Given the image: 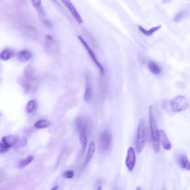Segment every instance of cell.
<instances>
[{
  "mask_svg": "<svg viewBox=\"0 0 190 190\" xmlns=\"http://www.w3.org/2000/svg\"><path fill=\"white\" fill-rule=\"evenodd\" d=\"M149 112L150 124L153 148L155 152H158L160 149L159 131L155 121L153 108L152 106H150Z\"/></svg>",
  "mask_w": 190,
  "mask_h": 190,
  "instance_id": "cell-1",
  "label": "cell"
},
{
  "mask_svg": "<svg viewBox=\"0 0 190 190\" xmlns=\"http://www.w3.org/2000/svg\"><path fill=\"white\" fill-rule=\"evenodd\" d=\"M44 45L45 49L48 54L55 55L59 52L60 46L58 41L50 35H47L45 37Z\"/></svg>",
  "mask_w": 190,
  "mask_h": 190,
  "instance_id": "cell-2",
  "label": "cell"
},
{
  "mask_svg": "<svg viewBox=\"0 0 190 190\" xmlns=\"http://www.w3.org/2000/svg\"><path fill=\"white\" fill-rule=\"evenodd\" d=\"M145 142V130L144 121L141 120L139 125L136 140V149L138 153L141 152Z\"/></svg>",
  "mask_w": 190,
  "mask_h": 190,
  "instance_id": "cell-3",
  "label": "cell"
},
{
  "mask_svg": "<svg viewBox=\"0 0 190 190\" xmlns=\"http://www.w3.org/2000/svg\"><path fill=\"white\" fill-rule=\"evenodd\" d=\"M171 109L175 112L183 111L188 106L187 100L182 96H178L169 102Z\"/></svg>",
  "mask_w": 190,
  "mask_h": 190,
  "instance_id": "cell-4",
  "label": "cell"
},
{
  "mask_svg": "<svg viewBox=\"0 0 190 190\" xmlns=\"http://www.w3.org/2000/svg\"><path fill=\"white\" fill-rule=\"evenodd\" d=\"M17 141V138L14 136L4 137L0 144V154L7 152L10 148L13 146Z\"/></svg>",
  "mask_w": 190,
  "mask_h": 190,
  "instance_id": "cell-5",
  "label": "cell"
},
{
  "mask_svg": "<svg viewBox=\"0 0 190 190\" xmlns=\"http://www.w3.org/2000/svg\"><path fill=\"white\" fill-rule=\"evenodd\" d=\"M78 38L79 40L80 41L81 44H83L84 47L85 48V50H87V52L88 53L89 56L90 57L91 60L93 61V62L95 63L96 66L100 69L101 76H103L104 75V72H105V70H104L103 66L100 64L99 61L97 60L96 57L93 51L90 48L87 42L84 40V39L81 36H79Z\"/></svg>",
  "mask_w": 190,
  "mask_h": 190,
  "instance_id": "cell-6",
  "label": "cell"
},
{
  "mask_svg": "<svg viewBox=\"0 0 190 190\" xmlns=\"http://www.w3.org/2000/svg\"><path fill=\"white\" fill-rule=\"evenodd\" d=\"M112 136L109 130H104L100 137V145L102 150L107 151L111 147L112 143Z\"/></svg>",
  "mask_w": 190,
  "mask_h": 190,
  "instance_id": "cell-7",
  "label": "cell"
},
{
  "mask_svg": "<svg viewBox=\"0 0 190 190\" xmlns=\"http://www.w3.org/2000/svg\"><path fill=\"white\" fill-rule=\"evenodd\" d=\"M61 2L65 5L67 9L69 10L71 15L75 18L76 21L79 24L83 23V20L81 16L77 11L76 8L75 7L70 0H60Z\"/></svg>",
  "mask_w": 190,
  "mask_h": 190,
  "instance_id": "cell-8",
  "label": "cell"
},
{
  "mask_svg": "<svg viewBox=\"0 0 190 190\" xmlns=\"http://www.w3.org/2000/svg\"><path fill=\"white\" fill-rule=\"evenodd\" d=\"M136 162V155L134 149L130 147L128 149L126 164L128 170L131 171L133 169Z\"/></svg>",
  "mask_w": 190,
  "mask_h": 190,
  "instance_id": "cell-9",
  "label": "cell"
},
{
  "mask_svg": "<svg viewBox=\"0 0 190 190\" xmlns=\"http://www.w3.org/2000/svg\"><path fill=\"white\" fill-rule=\"evenodd\" d=\"M24 75L28 81L35 82L37 80L38 75L35 68L31 65H28L24 71Z\"/></svg>",
  "mask_w": 190,
  "mask_h": 190,
  "instance_id": "cell-10",
  "label": "cell"
},
{
  "mask_svg": "<svg viewBox=\"0 0 190 190\" xmlns=\"http://www.w3.org/2000/svg\"><path fill=\"white\" fill-rule=\"evenodd\" d=\"M177 162L178 166L183 169L190 171V162L188 160L187 155L181 153L177 156Z\"/></svg>",
  "mask_w": 190,
  "mask_h": 190,
  "instance_id": "cell-11",
  "label": "cell"
},
{
  "mask_svg": "<svg viewBox=\"0 0 190 190\" xmlns=\"http://www.w3.org/2000/svg\"><path fill=\"white\" fill-rule=\"evenodd\" d=\"M89 79L90 77L88 75H85L86 89L84 95V99L85 102L89 101L93 97V91L90 84Z\"/></svg>",
  "mask_w": 190,
  "mask_h": 190,
  "instance_id": "cell-12",
  "label": "cell"
},
{
  "mask_svg": "<svg viewBox=\"0 0 190 190\" xmlns=\"http://www.w3.org/2000/svg\"><path fill=\"white\" fill-rule=\"evenodd\" d=\"M159 139L165 149L166 150L170 149L171 147V144L164 130H160L159 131Z\"/></svg>",
  "mask_w": 190,
  "mask_h": 190,
  "instance_id": "cell-13",
  "label": "cell"
},
{
  "mask_svg": "<svg viewBox=\"0 0 190 190\" xmlns=\"http://www.w3.org/2000/svg\"><path fill=\"white\" fill-rule=\"evenodd\" d=\"M148 67L151 73L156 75H159L162 73V69L160 65L154 61H150L148 63Z\"/></svg>",
  "mask_w": 190,
  "mask_h": 190,
  "instance_id": "cell-14",
  "label": "cell"
},
{
  "mask_svg": "<svg viewBox=\"0 0 190 190\" xmlns=\"http://www.w3.org/2000/svg\"><path fill=\"white\" fill-rule=\"evenodd\" d=\"M95 142L92 141L90 143L88 151L85 159L84 166H86L90 161L91 160L95 152Z\"/></svg>",
  "mask_w": 190,
  "mask_h": 190,
  "instance_id": "cell-15",
  "label": "cell"
},
{
  "mask_svg": "<svg viewBox=\"0 0 190 190\" xmlns=\"http://www.w3.org/2000/svg\"><path fill=\"white\" fill-rule=\"evenodd\" d=\"M32 57L31 53L28 50H24L21 51L18 55L19 60L23 62H27L30 60Z\"/></svg>",
  "mask_w": 190,
  "mask_h": 190,
  "instance_id": "cell-16",
  "label": "cell"
},
{
  "mask_svg": "<svg viewBox=\"0 0 190 190\" xmlns=\"http://www.w3.org/2000/svg\"><path fill=\"white\" fill-rule=\"evenodd\" d=\"M13 51L10 49H6L2 52L0 56V58L3 61H7L11 58L13 56Z\"/></svg>",
  "mask_w": 190,
  "mask_h": 190,
  "instance_id": "cell-17",
  "label": "cell"
},
{
  "mask_svg": "<svg viewBox=\"0 0 190 190\" xmlns=\"http://www.w3.org/2000/svg\"><path fill=\"white\" fill-rule=\"evenodd\" d=\"M34 157L32 156H28L25 159H22L18 162V167L19 168H23L28 166L34 160Z\"/></svg>",
  "mask_w": 190,
  "mask_h": 190,
  "instance_id": "cell-18",
  "label": "cell"
},
{
  "mask_svg": "<svg viewBox=\"0 0 190 190\" xmlns=\"http://www.w3.org/2000/svg\"><path fill=\"white\" fill-rule=\"evenodd\" d=\"M161 28V26L159 25L156 26V27H153L149 30H147L142 27V26H139L138 29L140 32H142L145 35L150 36L152 35L154 33V32L160 29Z\"/></svg>",
  "mask_w": 190,
  "mask_h": 190,
  "instance_id": "cell-19",
  "label": "cell"
},
{
  "mask_svg": "<svg viewBox=\"0 0 190 190\" xmlns=\"http://www.w3.org/2000/svg\"><path fill=\"white\" fill-rule=\"evenodd\" d=\"M51 122L46 120H41L36 122L35 127L37 129H41L48 127L51 125Z\"/></svg>",
  "mask_w": 190,
  "mask_h": 190,
  "instance_id": "cell-20",
  "label": "cell"
},
{
  "mask_svg": "<svg viewBox=\"0 0 190 190\" xmlns=\"http://www.w3.org/2000/svg\"><path fill=\"white\" fill-rule=\"evenodd\" d=\"M36 103L35 101L31 100L28 102L26 106V111L28 113H32L35 109Z\"/></svg>",
  "mask_w": 190,
  "mask_h": 190,
  "instance_id": "cell-21",
  "label": "cell"
},
{
  "mask_svg": "<svg viewBox=\"0 0 190 190\" xmlns=\"http://www.w3.org/2000/svg\"><path fill=\"white\" fill-rule=\"evenodd\" d=\"M21 85L24 89V92L28 93L30 91L31 89V85L29 82L24 81L22 82Z\"/></svg>",
  "mask_w": 190,
  "mask_h": 190,
  "instance_id": "cell-22",
  "label": "cell"
},
{
  "mask_svg": "<svg viewBox=\"0 0 190 190\" xmlns=\"http://www.w3.org/2000/svg\"><path fill=\"white\" fill-rule=\"evenodd\" d=\"M74 173L73 171L69 170L65 171L63 174V176L65 178L71 179L74 176Z\"/></svg>",
  "mask_w": 190,
  "mask_h": 190,
  "instance_id": "cell-23",
  "label": "cell"
},
{
  "mask_svg": "<svg viewBox=\"0 0 190 190\" xmlns=\"http://www.w3.org/2000/svg\"><path fill=\"white\" fill-rule=\"evenodd\" d=\"M32 5L35 8L41 6V0H31Z\"/></svg>",
  "mask_w": 190,
  "mask_h": 190,
  "instance_id": "cell-24",
  "label": "cell"
},
{
  "mask_svg": "<svg viewBox=\"0 0 190 190\" xmlns=\"http://www.w3.org/2000/svg\"><path fill=\"white\" fill-rule=\"evenodd\" d=\"M183 14L182 12H180L177 13L175 18V20L176 22H179L183 17Z\"/></svg>",
  "mask_w": 190,
  "mask_h": 190,
  "instance_id": "cell-25",
  "label": "cell"
},
{
  "mask_svg": "<svg viewBox=\"0 0 190 190\" xmlns=\"http://www.w3.org/2000/svg\"><path fill=\"white\" fill-rule=\"evenodd\" d=\"M42 21L45 25L48 28H52V24L51 22L47 19H42Z\"/></svg>",
  "mask_w": 190,
  "mask_h": 190,
  "instance_id": "cell-26",
  "label": "cell"
},
{
  "mask_svg": "<svg viewBox=\"0 0 190 190\" xmlns=\"http://www.w3.org/2000/svg\"><path fill=\"white\" fill-rule=\"evenodd\" d=\"M27 140L26 138H24L20 143V146H24L27 144Z\"/></svg>",
  "mask_w": 190,
  "mask_h": 190,
  "instance_id": "cell-27",
  "label": "cell"
},
{
  "mask_svg": "<svg viewBox=\"0 0 190 190\" xmlns=\"http://www.w3.org/2000/svg\"><path fill=\"white\" fill-rule=\"evenodd\" d=\"M58 187L57 186H56L54 187H53V188L52 189V190H56L57 189H58Z\"/></svg>",
  "mask_w": 190,
  "mask_h": 190,
  "instance_id": "cell-28",
  "label": "cell"
},
{
  "mask_svg": "<svg viewBox=\"0 0 190 190\" xmlns=\"http://www.w3.org/2000/svg\"><path fill=\"white\" fill-rule=\"evenodd\" d=\"M53 1H55V0H53Z\"/></svg>",
  "mask_w": 190,
  "mask_h": 190,
  "instance_id": "cell-29",
  "label": "cell"
}]
</instances>
